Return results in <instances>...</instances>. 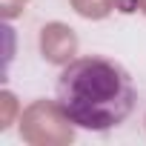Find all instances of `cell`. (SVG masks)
Returning a JSON list of instances; mask_svg holds the SVG:
<instances>
[{"instance_id":"6da1fadb","label":"cell","mask_w":146,"mask_h":146,"mask_svg":"<svg viewBox=\"0 0 146 146\" xmlns=\"http://www.w3.org/2000/svg\"><path fill=\"white\" fill-rule=\"evenodd\" d=\"M54 103L60 115L86 132L117 129L137 106V89L132 75L109 57L83 54L63 66L54 86Z\"/></svg>"}]
</instances>
